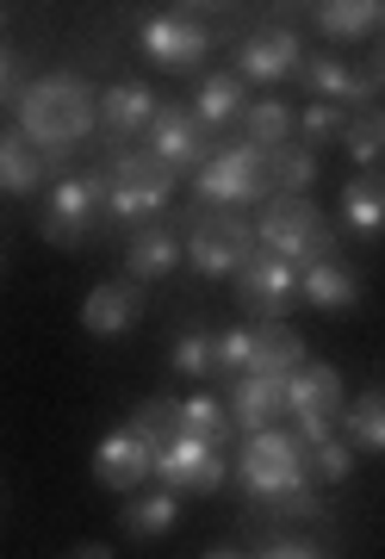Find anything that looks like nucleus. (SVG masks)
I'll list each match as a JSON object with an SVG mask.
<instances>
[{
    "mask_svg": "<svg viewBox=\"0 0 385 559\" xmlns=\"http://www.w3.org/2000/svg\"><path fill=\"white\" fill-rule=\"evenodd\" d=\"M100 131V100H94V87H87L82 75H69V69H57V75L32 81L20 94V138L38 150V156H69V150H82L87 138Z\"/></svg>",
    "mask_w": 385,
    "mask_h": 559,
    "instance_id": "f257e3e1",
    "label": "nucleus"
},
{
    "mask_svg": "<svg viewBox=\"0 0 385 559\" xmlns=\"http://www.w3.org/2000/svg\"><path fill=\"white\" fill-rule=\"evenodd\" d=\"M106 218L124 224V230H143V224H156V212H168L175 200V168L149 156V150H124L112 143V156H106Z\"/></svg>",
    "mask_w": 385,
    "mask_h": 559,
    "instance_id": "f03ea898",
    "label": "nucleus"
},
{
    "mask_svg": "<svg viewBox=\"0 0 385 559\" xmlns=\"http://www.w3.org/2000/svg\"><path fill=\"white\" fill-rule=\"evenodd\" d=\"M255 242H262L267 255L292 261V267L336 261V230H329V218L311 200H286V193H274V200H267L262 224H255Z\"/></svg>",
    "mask_w": 385,
    "mask_h": 559,
    "instance_id": "7ed1b4c3",
    "label": "nucleus"
},
{
    "mask_svg": "<svg viewBox=\"0 0 385 559\" xmlns=\"http://www.w3.org/2000/svg\"><path fill=\"white\" fill-rule=\"evenodd\" d=\"M193 193H200L205 205H230V212H243V205H267V200H274V168H267V150H255V143H218V156L193 175Z\"/></svg>",
    "mask_w": 385,
    "mask_h": 559,
    "instance_id": "20e7f679",
    "label": "nucleus"
},
{
    "mask_svg": "<svg viewBox=\"0 0 385 559\" xmlns=\"http://www.w3.org/2000/svg\"><path fill=\"white\" fill-rule=\"evenodd\" d=\"M106 168L100 175H62L44 200V218H38V237L50 249H82V242L100 237V212H106Z\"/></svg>",
    "mask_w": 385,
    "mask_h": 559,
    "instance_id": "39448f33",
    "label": "nucleus"
},
{
    "mask_svg": "<svg viewBox=\"0 0 385 559\" xmlns=\"http://www.w3.org/2000/svg\"><path fill=\"white\" fill-rule=\"evenodd\" d=\"M262 242H255V224L243 212H200L193 230H187V242H181V261H193L200 280H237V267Z\"/></svg>",
    "mask_w": 385,
    "mask_h": 559,
    "instance_id": "423d86ee",
    "label": "nucleus"
},
{
    "mask_svg": "<svg viewBox=\"0 0 385 559\" xmlns=\"http://www.w3.org/2000/svg\"><path fill=\"white\" fill-rule=\"evenodd\" d=\"M237 479H243L249 498H262V503L286 498L292 485H311L299 436H286V429H267V436H243V460H237Z\"/></svg>",
    "mask_w": 385,
    "mask_h": 559,
    "instance_id": "0eeeda50",
    "label": "nucleus"
},
{
    "mask_svg": "<svg viewBox=\"0 0 385 559\" xmlns=\"http://www.w3.org/2000/svg\"><path fill=\"white\" fill-rule=\"evenodd\" d=\"M143 150L163 162V168H205V162L218 156V143H212V131H205L200 119H193V106L187 100H163V112L149 119V131H143Z\"/></svg>",
    "mask_w": 385,
    "mask_h": 559,
    "instance_id": "6e6552de",
    "label": "nucleus"
},
{
    "mask_svg": "<svg viewBox=\"0 0 385 559\" xmlns=\"http://www.w3.org/2000/svg\"><path fill=\"white\" fill-rule=\"evenodd\" d=\"M143 57L156 62V69H168V75H193L205 62V50H212V32H205V20H187V7H168V13H156V20L137 32Z\"/></svg>",
    "mask_w": 385,
    "mask_h": 559,
    "instance_id": "1a4fd4ad",
    "label": "nucleus"
},
{
    "mask_svg": "<svg viewBox=\"0 0 385 559\" xmlns=\"http://www.w3.org/2000/svg\"><path fill=\"white\" fill-rule=\"evenodd\" d=\"M156 479H163V491H193V498H212V491H224V479H230V460H224V448H212V441H193V436H175L156 454Z\"/></svg>",
    "mask_w": 385,
    "mask_h": 559,
    "instance_id": "9d476101",
    "label": "nucleus"
},
{
    "mask_svg": "<svg viewBox=\"0 0 385 559\" xmlns=\"http://www.w3.org/2000/svg\"><path fill=\"white\" fill-rule=\"evenodd\" d=\"M304 69V44L292 25H255L243 44H237V75L255 81V87H274V81L299 75Z\"/></svg>",
    "mask_w": 385,
    "mask_h": 559,
    "instance_id": "9b49d317",
    "label": "nucleus"
},
{
    "mask_svg": "<svg viewBox=\"0 0 385 559\" xmlns=\"http://www.w3.org/2000/svg\"><path fill=\"white\" fill-rule=\"evenodd\" d=\"M299 81L317 94V100L329 106H354V112H366V106H380V75L373 69H354V62H342L336 50H317V57H304Z\"/></svg>",
    "mask_w": 385,
    "mask_h": 559,
    "instance_id": "f8f14e48",
    "label": "nucleus"
},
{
    "mask_svg": "<svg viewBox=\"0 0 385 559\" xmlns=\"http://www.w3.org/2000/svg\"><path fill=\"white\" fill-rule=\"evenodd\" d=\"M292 293H299V267L280 255H267V249H255V255L237 267V305L243 311H255V318H280L286 305H292Z\"/></svg>",
    "mask_w": 385,
    "mask_h": 559,
    "instance_id": "ddd939ff",
    "label": "nucleus"
},
{
    "mask_svg": "<svg viewBox=\"0 0 385 559\" xmlns=\"http://www.w3.org/2000/svg\"><path fill=\"white\" fill-rule=\"evenodd\" d=\"M94 479L106 485V491H124V498H137L143 479H156V448L124 423V429H112V436L94 448Z\"/></svg>",
    "mask_w": 385,
    "mask_h": 559,
    "instance_id": "4468645a",
    "label": "nucleus"
},
{
    "mask_svg": "<svg viewBox=\"0 0 385 559\" xmlns=\"http://www.w3.org/2000/svg\"><path fill=\"white\" fill-rule=\"evenodd\" d=\"M143 311H149V305H143V286L131 274L100 280V286L82 299V330L87 336H124V330H137L143 323Z\"/></svg>",
    "mask_w": 385,
    "mask_h": 559,
    "instance_id": "2eb2a0df",
    "label": "nucleus"
},
{
    "mask_svg": "<svg viewBox=\"0 0 385 559\" xmlns=\"http://www.w3.org/2000/svg\"><path fill=\"white\" fill-rule=\"evenodd\" d=\"M361 274L348 267V261H317V267H299V299L311 311H324V318H348V311H361Z\"/></svg>",
    "mask_w": 385,
    "mask_h": 559,
    "instance_id": "dca6fc26",
    "label": "nucleus"
},
{
    "mask_svg": "<svg viewBox=\"0 0 385 559\" xmlns=\"http://www.w3.org/2000/svg\"><path fill=\"white\" fill-rule=\"evenodd\" d=\"M230 423L243 429V436H267L274 423L286 417V380H262V373H243V380L230 385V399H224Z\"/></svg>",
    "mask_w": 385,
    "mask_h": 559,
    "instance_id": "f3484780",
    "label": "nucleus"
},
{
    "mask_svg": "<svg viewBox=\"0 0 385 559\" xmlns=\"http://www.w3.org/2000/svg\"><path fill=\"white\" fill-rule=\"evenodd\" d=\"M156 112H163V100H156V87H143V81H112V87L100 94V131L112 143L149 131Z\"/></svg>",
    "mask_w": 385,
    "mask_h": 559,
    "instance_id": "a211bd4d",
    "label": "nucleus"
},
{
    "mask_svg": "<svg viewBox=\"0 0 385 559\" xmlns=\"http://www.w3.org/2000/svg\"><path fill=\"white\" fill-rule=\"evenodd\" d=\"M181 230H175V224H143V230H131V249H124V274L137 280H168L175 274V261H181Z\"/></svg>",
    "mask_w": 385,
    "mask_h": 559,
    "instance_id": "6ab92c4d",
    "label": "nucleus"
},
{
    "mask_svg": "<svg viewBox=\"0 0 385 559\" xmlns=\"http://www.w3.org/2000/svg\"><path fill=\"white\" fill-rule=\"evenodd\" d=\"M193 112H200L205 131L237 124L249 112V81L237 75V69H212V75H200V87H193Z\"/></svg>",
    "mask_w": 385,
    "mask_h": 559,
    "instance_id": "aec40b11",
    "label": "nucleus"
},
{
    "mask_svg": "<svg viewBox=\"0 0 385 559\" xmlns=\"http://www.w3.org/2000/svg\"><path fill=\"white\" fill-rule=\"evenodd\" d=\"M44 175H57V162L38 156V150L20 138V124H7V131H0V193L25 200V193L44 187Z\"/></svg>",
    "mask_w": 385,
    "mask_h": 559,
    "instance_id": "412c9836",
    "label": "nucleus"
},
{
    "mask_svg": "<svg viewBox=\"0 0 385 559\" xmlns=\"http://www.w3.org/2000/svg\"><path fill=\"white\" fill-rule=\"evenodd\" d=\"M336 212H342V230H354V237H385V175H348Z\"/></svg>",
    "mask_w": 385,
    "mask_h": 559,
    "instance_id": "4be33fe9",
    "label": "nucleus"
},
{
    "mask_svg": "<svg viewBox=\"0 0 385 559\" xmlns=\"http://www.w3.org/2000/svg\"><path fill=\"white\" fill-rule=\"evenodd\" d=\"M299 367H304V336L299 330L280 323V318L255 323V367H249V373H262V380H292Z\"/></svg>",
    "mask_w": 385,
    "mask_h": 559,
    "instance_id": "5701e85b",
    "label": "nucleus"
},
{
    "mask_svg": "<svg viewBox=\"0 0 385 559\" xmlns=\"http://www.w3.org/2000/svg\"><path fill=\"white\" fill-rule=\"evenodd\" d=\"M311 20H317V32L336 44H354L366 38V32H380L385 25V7L380 0H324V7H304Z\"/></svg>",
    "mask_w": 385,
    "mask_h": 559,
    "instance_id": "b1692460",
    "label": "nucleus"
},
{
    "mask_svg": "<svg viewBox=\"0 0 385 559\" xmlns=\"http://www.w3.org/2000/svg\"><path fill=\"white\" fill-rule=\"evenodd\" d=\"M342 441L354 454H385V385L354 392V399L342 404Z\"/></svg>",
    "mask_w": 385,
    "mask_h": 559,
    "instance_id": "393cba45",
    "label": "nucleus"
},
{
    "mask_svg": "<svg viewBox=\"0 0 385 559\" xmlns=\"http://www.w3.org/2000/svg\"><path fill=\"white\" fill-rule=\"evenodd\" d=\"M175 522H181V498L175 491H143V498H131L119 510V528L131 540H163Z\"/></svg>",
    "mask_w": 385,
    "mask_h": 559,
    "instance_id": "a878e982",
    "label": "nucleus"
},
{
    "mask_svg": "<svg viewBox=\"0 0 385 559\" xmlns=\"http://www.w3.org/2000/svg\"><path fill=\"white\" fill-rule=\"evenodd\" d=\"M292 131H299V112L286 100H249V112H243V143H255V150H286L292 143Z\"/></svg>",
    "mask_w": 385,
    "mask_h": 559,
    "instance_id": "bb28decb",
    "label": "nucleus"
},
{
    "mask_svg": "<svg viewBox=\"0 0 385 559\" xmlns=\"http://www.w3.org/2000/svg\"><path fill=\"white\" fill-rule=\"evenodd\" d=\"M131 429H137V436L163 454L168 441L181 436V399H175V392H149V399L131 411Z\"/></svg>",
    "mask_w": 385,
    "mask_h": 559,
    "instance_id": "cd10ccee",
    "label": "nucleus"
},
{
    "mask_svg": "<svg viewBox=\"0 0 385 559\" xmlns=\"http://www.w3.org/2000/svg\"><path fill=\"white\" fill-rule=\"evenodd\" d=\"M181 436L212 441V448H230V411H224V399H212V392L181 399Z\"/></svg>",
    "mask_w": 385,
    "mask_h": 559,
    "instance_id": "c85d7f7f",
    "label": "nucleus"
},
{
    "mask_svg": "<svg viewBox=\"0 0 385 559\" xmlns=\"http://www.w3.org/2000/svg\"><path fill=\"white\" fill-rule=\"evenodd\" d=\"M348 143V156L361 162V175H380V162H385V106H366V112H354L342 131Z\"/></svg>",
    "mask_w": 385,
    "mask_h": 559,
    "instance_id": "c756f323",
    "label": "nucleus"
},
{
    "mask_svg": "<svg viewBox=\"0 0 385 559\" xmlns=\"http://www.w3.org/2000/svg\"><path fill=\"white\" fill-rule=\"evenodd\" d=\"M267 168H274V193H286V200H311V187H317V156H311L304 143L299 150H292V143L274 150Z\"/></svg>",
    "mask_w": 385,
    "mask_h": 559,
    "instance_id": "7c9ffc66",
    "label": "nucleus"
},
{
    "mask_svg": "<svg viewBox=\"0 0 385 559\" xmlns=\"http://www.w3.org/2000/svg\"><path fill=\"white\" fill-rule=\"evenodd\" d=\"M342 131H348V119H342V106H329V100H311L299 112V143L317 156L324 143H342Z\"/></svg>",
    "mask_w": 385,
    "mask_h": 559,
    "instance_id": "2f4dec72",
    "label": "nucleus"
},
{
    "mask_svg": "<svg viewBox=\"0 0 385 559\" xmlns=\"http://www.w3.org/2000/svg\"><path fill=\"white\" fill-rule=\"evenodd\" d=\"M168 367H175V373H187V380H205V373H218V348H212V336H205V330H181V336H175Z\"/></svg>",
    "mask_w": 385,
    "mask_h": 559,
    "instance_id": "473e14b6",
    "label": "nucleus"
},
{
    "mask_svg": "<svg viewBox=\"0 0 385 559\" xmlns=\"http://www.w3.org/2000/svg\"><path fill=\"white\" fill-rule=\"evenodd\" d=\"M304 473H311L317 485H342L348 473H354V448H348L342 436H329L324 448H311V454H304Z\"/></svg>",
    "mask_w": 385,
    "mask_h": 559,
    "instance_id": "72a5a7b5",
    "label": "nucleus"
},
{
    "mask_svg": "<svg viewBox=\"0 0 385 559\" xmlns=\"http://www.w3.org/2000/svg\"><path fill=\"white\" fill-rule=\"evenodd\" d=\"M212 348H218V367H224V373H237V380L255 367V330H243V323H237V330H224V336H212Z\"/></svg>",
    "mask_w": 385,
    "mask_h": 559,
    "instance_id": "f704fd0d",
    "label": "nucleus"
},
{
    "mask_svg": "<svg viewBox=\"0 0 385 559\" xmlns=\"http://www.w3.org/2000/svg\"><path fill=\"white\" fill-rule=\"evenodd\" d=\"M20 94H25V57L0 44V112H7V106H20Z\"/></svg>",
    "mask_w": 385,
    "mask_h": 559,
    "instance_id": "c9c22d12",
    "label": "nucleus"
},
{
    "mask_svg": "<svg viewBox=\"0 0 385 559\" xmlns=\"http://www.w3.org/2000/svg\"><path fill=\"white\" fill-rule=\"evenodd\" d=\"M274 510H280V516H292V522H311V516H324V503H317V491H311V485H292L286 498H274Z\"/></svg>",
    "mask_w": 385,
    "mask_h": 559,
    "instance_id": "e433bc0d",
    "label": "nucleus"
},
{
    "mask_svg": "<svg viewBox=\"0 0 385 559\" xmlns=\"http://www.w3.org/2000/svg\"><path fill=\"white\" fill-rule=\"evenodd\" d=\"M262 559H324V554H317V547H304V540H274Z\"/></svg>",
    "mask_w": 385,
    "mask_h": 559,
    "instance_id": "4c0bfd02",
    "label": "nucleus"
},
{
    "mask_svg": "<svg viewBox=\"0 0 385 559\" xmlns=\"http://www.w3.org/2000/svg\"><path fill=\"white\" fill-rule=\"evenodd\" d=\"M62 559H112V547L106 540H82V547H69Z\"/></svg>",
    "mask_w": 385,
    "mask_h": 559,
    "instance_id": "58836bf2",
    "label": "nucleus"
},
{
    "mask_svg": "<svg viewBox=\"0 0 385 559\" xmlns=\"http://www.w3.org/2000/svg\"><path fill=\"white\" fill-rule=\"evenodd\" d=\"M205 559H243V554H237V547H212Z\"/></svg>",
    "mask_w": 385,
    "mask_h": 559,
    "instance_id": "ea45409f",
    "label": "nucleus"
},
{
    "mask_svg": "<svg viewBox=\"0 0 385 559\" xmlns=\"http://www.w3.org/2000/svg\"><path fill=\"white\" fill-rule=\"evenodd\" d=\"M373 75H380V94H385V44H380V62H373Z\"/></svg>",
    "mask_w": 385,
    "mask_h": 559,
    "instance_id": "a19ab883",
    "label": "nucleus"
},
{
    "mask_svg": "<svg viewBox=\"0 0 385 559\" xmlns=\"http://www.w3.org/2000/svg\"><path fill=\"white\" fill-rule=\"evenodd\" d=\"M0 25H7V7H0Z\"/></svg>",
    "mask_w": 385,
    "mask_h": 559,
    "instance_id": "79ce46f5",
    "label": "nucleus"
},
{
    "mask_svg": "<svg viewBox=\"0 0 385 559\" xmlns=\"http://www.w3.org/2000/svg\"><path fill=\"white\" fill-rule=\"evenodd\" d=\"M0 261H7V255H0Z\"/></svg>",
    "mask_w": 385,
    "mask_h": 559,
    "instance_id": "37998d69",
    "label": "nucleus"
}]
</instances>
